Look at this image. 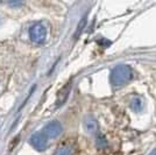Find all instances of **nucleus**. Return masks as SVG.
Returning <instances> with one entry per match:
<instances>
[{"label": "nucleus", "mask_w": 156, "mask_h": 155, "mask_svg": "<svg viewBox=\"0 0 156 155\" xmlns=\"http://www.w3.org/2000/svg\"><path fill=\"white\" fill-rule=\"evenodd\" d=\"M48 141H49V138L41 132L34 133L29 139V143L33 146V148H35L39 152H44L48 148Z\"/></svg>", "instance_id": "3"}, {"label": "nucleus", "mask_w": 156, "mask_h": 155, "mask_svg": "<svg viewBox=\"0 0 156 155\" xmlns=\"http://www.w3.org/2000/svg\"><path fill=\"white\" fill-rule=\"evenodd\" d=\"M84 128L87 133H96L98 129V121L93 117H86L84 119Z\"/></svg>", "instance_id": "6"}, {"label": "nucleus", "mask_w": 156, "mask_h": 155, "mask_svg": "<svg viewBox=\"0 0 156 155\" xmlns=\"http://www.w3.org/2000/svg\"><path fill=\"white\" fill-rule=\"evenodd\" d=\"M0 2H1V0H0Z\"/></svg>", "instance_id": "13"}, {"label": "nucleus", "mask_w": 156, "mask_h": 155, "mask_svg": "<svg viewBox=\"0 0 156 155\" xmlns=\"http://www.w3.org/2000/svg\"><path fill=\"white\" fill-rule=\"evenodd\" d=\"M97 143H98V146H99V147H105V146L107 145V143H106V140H105L103 136H99V138H98Z\"/></svg>", "instance_id": "11"}, {"label": "nucleus", "mask_w": 156, "mask_h": 155, "mask_svg": "<svg viewBox=\"0 0 156 155\" xmlns=\"http://www.w3.org/2000/svg\"><path fill=\"white\" fill-rule=\"evenodd\" d=\"M70 90H71V82H68L66 84L59 90L58 95H57V99H56V106H62L63 104L66 102V99L70 95Z\"/></svg>", "instance_id": "5"}, {"label": "nucleus", "mask_w": 156, "mask_h": 155, "mask_svg": "<svg viewBox=\"0 0 156 155\" xmlns=\"http://www.w3.org/2000/svg\"><path fill=\"white\" fill-rule=\"evenodd\" d=\"M23 4H25V0H8V5L14 8L21 7Z\"/></svg>", "instance_id": "10"}, {"label": "nucleus", "mask_w": 156, "mask_h": 155, "mask_svg": "<svg viewBox=\"0 0 156 155\" xmlns=\"http://www.w3.org/2000/svg\"><path fill=\"white\" fill-rule=\"evenodd\" d=\"M73 154V147L71 145H63L57 150L55 152L54 155H72Z\"/></svg>", "instance_id": "7"}, {"label": "nucleus", "mask_w": 156, "mask_h": 155, "mask_svg": "<svg viewBox=\"0 0 156 155\" xmlns=\"http://www.w3.org/2000/svg\"><path fill=\"white\" fill-rule=\"evenodd\" d=\"M85 23H86V18H83V19H82V21L79 22V25H78L77 31H76V33H75V38H78V36L80 35V33H82V31L84 29Z\"/></svg>", "instance_id": "9"}, {"label": "nucleus", "mask_w": 156, "mask_h": 155, "mask_svg": "<svg viewBox=\"0 0 156 155\" xmlns=\"http://www.w3.org/2000/svg\"><path fill=\"white\" fill-rule=\"evenodd\" d=\"M62 131H63L62 125L56 120H52V121L46 125V127L43 128V133L49 139H55V138H57L62 134Z\"/></svg>", "instance_id": "4"}, {"label": "nucleus", "mask_w": 156, "mask_h": 155, "mask_svg": "<svg viewBox=\"0 0 156 155\" xmlns=\"http://www.w3.org/2000/svg\"><path fill=\"white\" fill-rule=\"evenodd\" d=\"M29 38L34 45H43L47 40V27L42 22L34 23L29 29Z\"/></svg>", "instance_id": "2"}, {"label": "nucleus", "mask_w": 156, "mask_h": 155, "mask_svg": "<svg viewBox=\"0 0 156 155\" xmlns=\"http://www.w3.org/2000/svg\"><path fill=\"white\" fill-rule=\"evenodd\" d=\"M130 109L134 111V112H140L143 109V102L141 98H133L132 102H130Z\"/></svg>", "instance_id": "8"}, {"label": "nucleus", "mask_w": 156, "mask_h": 155, "mask_svg": "<svg viewBox=\"0 0 156 155\" xmlns=\"http://www.w3.org/2000/svg\"><path fill=\"white\" fill-rule=\"evenodd\" d=\"M133 78V70L130 67L125 64L117 65L113 68L110 75V83L113 89H119L126 85Z\"/></svg>", "instance_id": "1"}, {"label": "nucleus", "mask_w": 156, "mask_h": 155, "mask_svg": "<svg viewBox=\"0 0 156 155\" xmlns=\"http://www.w3.org/2000/svg\"><path fill=\"white\" fill-rule=\"evenodd\" d=\"M149 155H156V148L153 149V150H151V153H150Z\"/></svg>", "instance_id": "12"}]
</instances>
